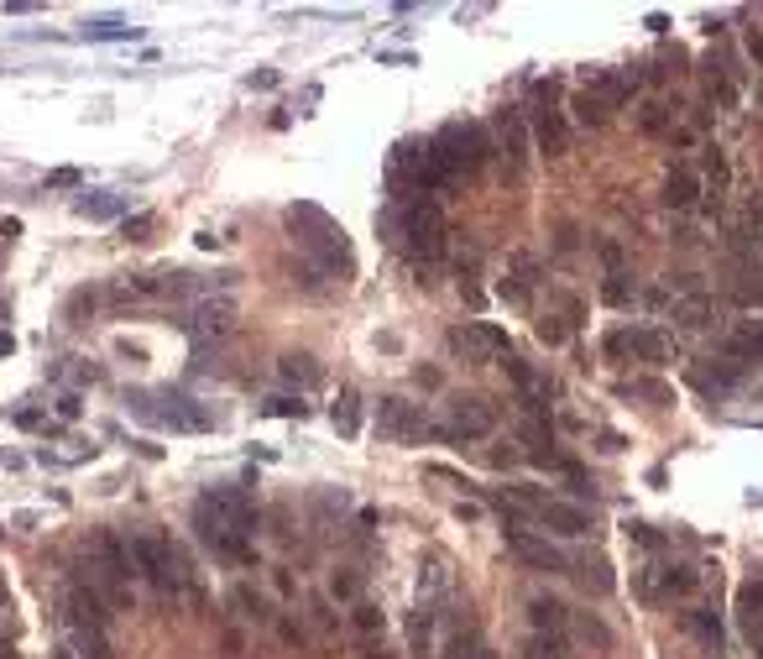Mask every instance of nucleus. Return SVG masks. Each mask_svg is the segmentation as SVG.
Listing matches in <instances>:
<instances>
[{"label": "nucleus", "mask_w": 763, "mask_h": 659, "mask_svg": "<svg viewBox=\"0 0 763 659\" xmlns=\"http://www.w3.org/2000/svg\"><path fill=\"white\" fill-rule=\"evenodd\" d=\"M194 529H199V539L210 544L215 555H225V560H236V565H251V560H257V550L246 544V534L257 529V503H251L246 492H236V487L204 492L199 508H194Z\"/></svg>", "instance_id": "1"}, {"label": "nucleus", "mask_w": 763, "mask_h": 659, "mask_svg": "<svg viewBox=\"0 0 763 659\" xmlns=\"http://www.w3.org/2000/svg\"><path fill=\"white\" fill-rule=\"evenodd\" d=\"M288 231L319 262V272H330V278H351V267H356L351 241L340 236V225L319 210V204H288Z\"/></svg>", "instance_id": "2"}, {"label": "nucleus", "mask_w": 763, "mask_h": 659, "mask_svg": "<svg viewBox=\"0 0 763 659\" xmlns=\"http://www.w3.org/2000/svg\"><path fill=\"white\" fill-rule=\"evenodd\" d=\"M392 231H398L403 252L413 262H439L450 246V231H445V215H439L434 199H408L392 210Z\"/></svg>", "instance_id": "3"}, {"label": "nucleus", "mask_w": 763, "mask_h": 659, "mask_svg": "<svg viewBox=\"0 0 763 659\" xmlns=\"http://www.w3.org/2000/svg\"><path fill=\"white\" fill-rule=\"evenodd\" d=\"M434 152L445 157V168L460 178V173H481L492 163V131L487 126H476V121H450L445 131L434 136Z\"/></svg>", "instance_id": "4"}, {"label": "nucleus", "mask_w": 763, "mask_h": 659, "mask_svg": "<svg viewBox=\"0 0 763 659\" xmlns=\"http://www.w3.org/2000/svg\"><path fill=\"white\" fill-rule=\"evenodd\" d=\"M492 429H497V408L487 398H450V414H445V424H434V435L471 445V440H487Z\"/></svg>", "instance_id": "5"}, {"label": "nucleus", "mask_w": 763, "mask_h": 659, "mask_svg": "<svg viewBox=\"0 0 763 659\" xmlns=\"http://www.w3.org/2000/svg\"><path fill=\"white\" fill-rule=\"evenodd\" d=\"M89 555H95V581L105 586L110 602H126L131 597V560H126V539L115 534H100L95 544H89Z\"/></svg>", "instance_id": "6"}, {"label": "nucleus", "mask_w": 763, "mask_h": 659, "mask_svg": "<svg viewBox=\"0 0 763 659\" xmlns=\"http://www.w3.org/2000/svg\"><path fill=\"white\" fill-rule=\"evenodd\" d=\"M142 403V419L152 424H168V429H189V435H199V429H210V414L204 408H194V398L183 393H157V398H131V408Z\"/></svg>", "instance_id": "7"}, {"label": "nucleus", "mask_w": 763, "mask_h": 659, "mask_svg": "<svg viewBox=\"0 0 763 659\" xmlns=\"http://www.w3.org/2000/svg\"><path fill=\"white\" fill-rule=\"evenodd\" d=\"M450 346L471 361H507L513 356V335L502 325H487V320H471L466 330H450Z\"/></svg>", "instance_id": "8"}, {"label": "nucleus", "mask_w": 763, "mask_h": 659, "mask_svg": "<svg viewBox=\"0 0 763 659\" xmlns=\"http://www.w3.org/2000/svg\"><path fill=\"white\" fill-rule=\"evenodd\" d=\"M549 95H554V84L544 79L539 84V110H528V126H534V142H539L544 157H565L570 152V131H565V116L549 105Z\"/></svg>", "instance_id": "9"}, {"label": "nucleus", "mask_w": 763, "mask_h": 659, "mask_svg": "<svg viewBox=\"0 0 763 659\" xmlns=\"http://www.w3.org/2000/svg\"><path fill=\"white\" fill-rule=\"evenodd\" d=\"M507 550H513L528 571H570V560H565V550L554 539H544V534H528V529H507Z\"/></svg>", "instance_id": "10"}, {"label": "nucleus", "mask_w": 763, "mask_h": 659, "mask_svg": "<svg viewBox=\"0 0 763 659\" xmlns=\"http://www.w3.org/2000/svg\"><path fill=\"white\" fill-rule=\"evenodd\" d=\"M377 429L387 440H424V435H434V424L419 414V403H408V398H382Z\"/></svg>", "instance_id": "11"}, {"label": "nucleus", "mask_w": 763, "mask_h": 659, "mask_svg": "<svg viewBox=\"0 0 763 659\" xmlns=\"http://www.w3.org/2000/svg\"><path fill=\"white\" fill-rule=\"evenodd\" d=\"M701 576L690 571V565H649V571H638V586L633 592L643 602H659V597H680V592H696Z\"/></svg>", "instance_id": "12"}, {"label": "nucleus", "mask_w": 763, "mask_h": 659, "mask_svg": "<svg viewBox=\"0 0 763 659\" xmlns=\"http://www.w3.org/2000/svg\"><path fill=\"white\" fill-rule=\"evenodd\" d=\"M539 257L534 252H513V267H507V283L497 288L502 293V299L507 304H528V299H534V288H539Z\"/></svg>", "instance_id": "13"}, {"label": "nucleus", "mask_w": 763, "mask_h": 659, "mask_svg": "<svg viewBox=\"0 0 763 659\" xmlns=\"http://www.w3.org/2000/svg\"><path fill=\"white\" fill-rule=\"evenodd\" d=\"M701 194H706V184H701V173L696 168H669L664 173V204H669V210H696V204H701Z\"/></svg>", "instance_id": "14"}, {"label": "nucleus", "mask_w": 763, "mask_h": 659, "mask_svg": "<svg viewBox=\"0 0 763 659\" xmlns=\"http://www.w3.org/2000/svg\"><path fill=\"white\" fill-rule=\"evenodd\" d=\"M544 529H554V534H570V539H581V534H591V513L586 508H575V503H560V497H549V503L534 513Z\"/></svg>", "instance_id": "15"}, {"label": "nucleus", "mask_w": 763, "mask_h": 659, "mask_svg": "<svg viewBox=\"0 0 763 659\" xmlns=\"http://www.w3.org/2000/svg\"><path fill=\"white\" fill-rule=\"evenodd\" d=\"M63 623H89V628H105L110 612H105V597L95 586H68V602H63Z\"/></svg>", "instance_id": "16"}, {"label": "nucleus", "mask_w": 763, "mask_h": 659, "mask_svg": "<svg viewBox=\"0 0 763 659\" xmlns=\"http://www.w3.org/2000/svg\"><path fill=\"white\" fill-rule=\"evenodd\" d=\"M497 136H502V157L513 163V173H523V163H528V116L523 110H502Z\"/></svg>", "instance_id": "17"}, {"label": "nucleus", "mask_w": 763, "mask_h": 659, "mask_svg": "<svg viewBox=\"0 0 763 659\" xmlns=\"http://www.w3.org/2000/svg\"><path fill=\"white\" fill-rule=\"evenodd\" d=\"M199 340H210V335H225L230 325H236V309H230V299H199L194 304V320H183Z\"/></svg>", "instance_id": "18"}, {"label": "nucleus", "mask_w": 763, "mask_h": 659, "mask_svg": "<svg viewBox=\"0 0 763 659\" xmlns=\"http://www.w3.org/2000/svg\"><path fill=\"white\" fill-rule=\"evenodd\" d=\"M711 314H716V304H711V293H685V299H675L669 304V320H675L680 330H706L711 325Z\"/></svg>", "instance_id": "19"}, {"label": "nucleus", "mask_w": 763, "mask_h": 659, "mask_svg": "<svg viewBox=\"0 0 763 659\" xmlns=\"http://www.w3.org/2000/svg\"><path fill=\"white\" fill-rule=\"evenodd\" d=\"M528 623H534V633H565V623H570V607L560 602V597H528Z\"/></svg>", "instance_id": "20"}, {"label": "nucleus", "mask_w": 763, "mask_h": 659, "mask_svg": "<svg viewBox=\"0 0 763 659\" xmlns=\"http://www.w3.org/2000/svg\"><path fill=\"white\" fill-rule=\"evenodd\" d=\"M570 628H575V639H581L586 649H596V654H612L617 649V633L596 618V612H570Z\"/></svg>", "instance_id": "21"}, {"label": "nucleus", "mask_w": 763, "mask_h": 659, "mask_svg": "<svg viewBox=\"0 0 763 659\" xmlns=\"http://www.w3.org/2000/svg\"><path fill=\"white\" fill-rule=\"evenodd\" d=\"M737 618H743L748 639L763 644V581H743V592H737Z\"/></svg>", "instance_id": "22"}, {"label": "nucleus", "mask_w": 763, "mask_h": 659, "mask_svg": "<svg viewBox=\"0 0 763 659\" xmlns=\"http://www.w3.org/2000/svg\"><path fill=\"white\" fill-rule=\"evenodd\" d=\"M685 633H690V639H701L706 654H722V644H727V633H722V612H711V607L690 612V618H685Z\"/></svg>", "instance_id": "23"}, {"label": "nucleus", "mask_w": 763, "mask_h": 659, "mask_svg": "<svg viewBox=\"0 0 763 659\" xmlns=\"http://www.w3.org/2000/svg\"><path fill=\"white\" fill-rule=\"evenodd\" d=\"M722 346H727V356H737V361H763V325H758V320L732 325Z\"/></svg>", "instance_id": "24"}, {"label": "nucleus", "mask_w": 763, "mask_h": 659, "mask_svg": "<svg viewBox=\"0 0 763 659\" xmlns=\"http://www.w3.org/2000/svg\"><path fill=\"white\" fill-rule=\"evenodd\" d=\"M68 649H74L79 659H115L105 628H89V623H68Z\"/></svg>", "instance_id": "25"}, {"label": "nucleus", "mask_w": 763, "mask_h": 659, "mask_svg": "<svg viewBox=\"0 0 763 659\" xmlns=\"http://www.w3.org/2000/svg\"><path fill=\"white\" fill-rule=\"evenodd\" d=\"M743 372H748V361L727 356V361H711V367H696L690 382H696V388H732V382H743Z\"/></svg>", "instance_id": "26"}, {"label": "nucleus", "mask_w": 763, "mask_h": 659, "mask_svg": "<svg viewBox=\"0 0 763 659\" xmlns=\"http://www.w3.org/2000/svg\"><path fill=\"white\" fill-rule=\"evenodd\" d=\"M277 377L293 382V388H314V382H319V361L309 351H288L283 361H277Z\"/></svg>", "instance_id": "27"}, {"label": "nucleus", "mask_w": 763, "mask_h": 659, "mask_svg": "<svg viewBox=\"0 0 763 659\" xmlns=\"http://www.w3.org/2000/svg\"><path fill=\"white\" fill-rule=\"evenodd\" d=\"M575 121H581V126H607L612 121V105L586 84V89H575Z\"/></svg>", "instance_id": "28"}, {"label": "nucleus", "mask_w": 763, "mask_h": 659, "mask_svg": "<svg viewBox=\"0 0 763 659\" xmlns=\"http://www.w3.org/2000/svg\"><path fill=\"white\" fill-rule=\"evenodd\" d=\"M633 356L638 361H654V367H659V361L675 356V346H669L664 330H633Z\"/></svg>", "instance_id": "29"}, {"label": "nucleus", "mask_w": 763, "mask_h": 659, "mask_svg": "<svg viewBox=\"0 0 763 659\" xmlns=\"http://www.w3.org/2000/svg\"><path fill=\"white\" fill-rule=\"evenodd\" d=\"M727 299L743 309H763V272H743L737 283H727Z\"/></svg>", "instance_id": "30"}, {"label": "nucleus", "mask_w": 763, "mask_h": 659, "mask_svg": "<svg viewBox=\"0 0 763 659\" xmlns=\"http://www.w3.org/2000/svg\"><path fill=\"white\" fill-rule=\"evenodd\" d=\"M701 152H706V194H711V199H722L727 184H732V168H727V157L716 152V147H701Z\"/></svg>", "instance_id": "31"}, {"label": "nucleus", "mask_w": 763, "mask_h": 659, "mask_svg": "<svg viewBox=\"0 0 763 659\" xmlns=\"http://www.w3.org/2000/svg\"><path fill=\"white\" fill-rule=\"evenodd\" d=\"M335 429H340L345 440H351L356 429H361V398H356V388H345V393L335 398Z\"/></svg>", "instance_id": "32"}, {"label": "nucleus", "mask_w": 763, "mask_h": 659, "mask_svg": "<svg viewBox=\"0 0 763 659\" xmlns=\"http://www.w3.org/2000/svg\"><path fill=\"white\" fill-rule=\"evenodd\" d=\"M581 581L591 586V592H596V597H607V592H612V586H617V576H612V565H607V560H601V555H586V560H581Z\"/></svg>", "instance_id": "33"}, {"label": "nucleus", "mask_w": 763, "mask_h": 659, "mask_svg": "<svg viewBox=\"0 0 763 659\" xmlns=\"http://www.w3.org/2000/svg\"><path fill=\"white\" fill-rule=\"evenodd\" d=\"M79 215H89V220H115L126 210V199H115V194H84L79 204H74Z\"/></svg>", "instance_id": "34"}, {"label": "nucleus", "mask_w": 763, "mask_h": 659, "mask_svg": "<svg viewBox=\"0 0 763 659\" xmlns=\"http://www.w3.org/2000/svg\"><path fill=\"white\" fill-rule=\"evenodd\" d=\"M403 633H408V649H429V639H434V612L429 607H419V612H408V623H403Z\"/></svg>", "instance_id": "35"}, {"label": "nucleus", "mask_w": 763, "mask_h": 659, "mask_svg": "<svg viewBox=\"0 0 763 659\" xmlns=\"http://www.w3.org/2000/svg\"><path fill=\"white\" fill-rule=\"evenodd\" d=\"M523 659H565V633H528Z\"/></svg>", "instance_id": "36"}, {"label": "nucleus", "mask_w": 763, "mask_h": 659, "mask_svg": "<svg viewBox=\"0 0 763 659\" xmlns=\"http://www.w3.org/2000/svg\"><path fill=\"white\" fill-rule=\"evenodd\" d=\"M230 602H236L251 623H272V618H277V612H272V602H267V597H257L251 586H236V597H230Z\"/></svg>", "instance_id": "37"}, {"label": "nucleus", "mask_w": 763, "mask_h": 659, "mask_svg": "<svg viewBox=\"0 0 763 659\" xmlns=\"http://www.w3.org/2000/svg\"><path fill=\"white\" fill-rule=\"evenodd\" d=\"M601 304H607V309L633 304V283H628V272H607V283H601Z\"/></svg>", "instance_id": "38"}, {"label": "nucleus", "mask_w": 763, "mask_h": 659, "mask_svg": "<svg viewBox=\"0 0 763 659\" xmlns=\"http://www.w3.org/2000/svg\"><path fill=\"white\" fill-rule=\"evenodd\" d=\"M262 414H267V419H309V403L277 393V398H262Z\"/></svg>", "instance_id": "39"}, {"label": "nucleus", "mask_w": 763, "mask_h": 659, "mask_svg": "<svg viewBox=\"0 0 763 659\" xmlns=\"http://www.w3.org/2000/svg\"><path fill=\"white\" fill-rule=\"evenodd\" d=\"M575 330V320H565V314H539V340L544 346H565Z\"/></svg>", "instance_id": "40"}, {"label": "nucleus", "mask_w": 763, "mask_h": 659, "mask_svg": "<svg viewBox=\"0 0 763 659\" xmlns=\"http://www.w3.org/2000/svg\"><path fill=\"white\" fill-rule=\"evenodd\" d=\"M100 299H105V293H100V288H79V293H74V299H68V304H63V320H68V325H79V320H84V314H89V309H95Z\"/></svg>", "instance_id": "41"}, {"label": "nucleus", "mask_w": 763, "mask_h": 659, "mask_svg": "<svg viewBox=\"0 0 763 659\" xmlns=\"http://www.w3.org/2000/svg\"><path fill=\"white\" fill-rule=\"evenodd\" d=\"M638 131H649V136L669 131V110H664L659 100H643V105H638Z\"/></svg>", "instance_id": "42"}, {"label": "nucleus", "mask_w": 763, "mask_h": 659, "mask_svg": "<svg viewBox=\"0 0 763 659\" xmlns=\"http://www.w3.org/2000/svg\"><path fill=\"white\" fill-rule=\"evenodd\" d=\"M84 37L89 42H126V37H136V27H126V21H89V27H84Z\"/></svg>", "instance_id": "43"}, {"label": "nucleus", "mask_w": 763, "mask_h": 659, "mask_svg": "<svg viewBox=\"0 0 763 659\" xmlns=\"http://www.w3.org/2000/svg\"><path fill=\"white\" fill-rule=\"evenodd\" d=\"M330 597L335 602H361V576L356 571H335L330 576Z\"/></svg>", "instance_id": "44"}, {"label": "nucleus", "mask_w": 763, "mask_h": 659, "mask_svg": "<svg viewBox=\"0 0 763 659\" xmlns=\"http://www.w3.org/2000/svg\"><path fill=\"white\" fill-rule=\"evenodd\" d=\"M737 225H743V231H753L758 241H763V189L743 204V215H737Z\"/></svg>", "instance_id": "45"}, {"label": "nucleus", "mask_w": 763, "mask_h": 659, "mask_svg": "<svg viewBox=\"0 0 763 659\" xmlns=\"http://www.w3.org/2000/svg\"><path fill=\"white\" fill-rule=\"evenodd\" d=\"M601 351H607V361H628L633 356V330H612L601 340Z\"/></svg>", "instance_id": "46"}, {"label": "nucleus", "mask_w": 763, "mask_h": 659, "mask_svg": "<svg viewBox=\"0 0 763 659\" xmlns=\"http://www.w3.org/2000/svg\"><path fill=\"white\" fill-rule=\"evenodd\" d=\"M502 367H507V377H513V382H518V388H523V393H528V388H534V382H539V372H534V367H528V361H523L518 351H513V356H507V361H502Z\"/></svg>", "instance_id": "47"}, {"label": "nucleus", "mask_w": 763, "mask_h": 659, "mask_svg": "<svg viewBox=\"0 0 763 659\" xmlns=\"http://www.w3.org/2000/svg\"><path fill=\"white\" fill-rule=\"evenodd\" d=\"M628 539H633V544H643V550H654V555L664 550V534H659L654 524H638V518L628 524Z\"/></svg>", "instance_id": "48"}, {"label": "nucleus", "mask_w": 763, "mask_h": 659, "mask_svg": "<svg viewBox=\"0 0 763 659\" xmlns=\"http://www.w3.org/2000/svg\"><path fill=\"white\" fill-rule=\"evenodd\" d=\"M450 659H497L487 644H481V639H471V633H466V639H455V654Z\"/></svg>", "instance_id": "49"}, {"label": "nucleus", "mask_w": 763, "mask_h": 659, "mask_svg": "<svg viewBox=\"0 0 763 659\" xmlns=\"http://www.w3.org/2000/svg\"><path fill=\"white\" fill-rule=\"evenodd\" d=\"M633 393H638V398H654L659 408H664L669 398H675V393H669V388H664V382H654V377H643V382H633Z\"/></svg>", "instance_id": "50"}, {"label": "nucleus", "mask_w": 763, "mask_h": 659, "mask_svg": "<svg viewBox=\"0 0 763 659\" xmlns=\"http://www.w3.org/2000/svg\"><path fill=\"white\" fill-rule=\"evenodd\" d=\"M419 586H424V592H445V565H439V560H424Z\"/></svg>", "instance_id": "51"}, {"label": "nucleus", "mask_w": 763, "mask_h": 659, "mask_svg": "<svg viewBox=\"0 0 763 659\" xmlns=\"http://www.w3.org/2000/svg\"><path fill=\"white\" fill-rule=\"evenodd\" d=\"M706 89H711V100L722 105V110H732V105H737V89H732L727 79H716V74H711V84H706Z\"/></svg>", "instance_id": "52"}, {"label": "nucleus", "mask_w": 763, "mask_h": 659, "mask_svg": "<svg viewBox=\"0 0 763 659\" xmlns=\"http://www.w3.org/2000/svg\"><path fill=\"white\" fill-rule=\"evenodd\" d=\"M356 628H366V633L382 628V612H377L372 602H356Z\"/></svg>", "instance_id": "53"}, {"label": "nucleus", "mask_w": 763, "mask_h": 659, "mask_svg": "<svg viewBox=\"0 0 763 659\" xmlns=\"http://www.w3.org/2000/svg\"><path fill=\"white\" fill-rule=\"evenodd\" d=\"M601 262H607V272H622V246L617 241H601Z\"/></svg>", "instance_id": "54"}, {"label": "nucleus", "mask_w": 763, "mask_h": 659, "mask_svg": "<svg viewBox=\"0 0 763 659\" xmlns=\"http://www.w3.org/2000/svg\"><path fill=\"white\" fill-rule=\"evenodd\" d=\"M152 225H157V220H152V215H131V220H126V225H121V231H126V236H131V241H136V236H142V231H152Z\"/></svg>", "instance_id": "55"}, {"label": "nucleus", "mask_w": 763, "mask_h": 659, "mask_svg": "<svg viewBox=\"0 0 763 659\" xmlns=\"http://www.w3.org/2000/svg\"><path fill=\"white\" fill-rule=\"evenodd\" d=\"M675 241L696 246V241H701V231H696V225H690V220H675Z\"/></svg>", "instance_id": "56"}, {"label": "nucleus", "mask_w": 763, "mask_h": 659, "mask_svg": "<svg viewBox=\"0 0 763 659\" xmlns=\"http://www.w3.org/2000/svg\"><path fill=\"white\" fill-rule=\"evenodd\" d=\"M48 184H58V189H74V184H79V173H74V168H63V173H53V178H48Z\"/></svg>", "instance_id": "57"}, {"label": "nucleus", "mask_w": 763, "mask_h": 659, "mask_svg": "<svg viewBox=\"0 0 763 659\" xmlns=\"http://www.w3.org/2000/svg\"><path fill=\"white\" fill-rule=\"evenodd\" d=\"M272 581H277V592H283V597H293V571H283V565H277Z\"/></svg>", "instance_id": "58"}, {"label": "nucleus", "mask_w": 763, "mask_h": 659, "mask_svg": "<svg viewBox=\"0 0 763 659\" xmlns=\"http://www.w3.org/2000/svg\"><path fill=\"white\" fill-rule=\"evenodd\" d=\"M748 53H753V63L763 68V32H748Z\"/></svg>", "instance_id": "59"}, {"label": "nucleus", "mask_w": 763, "mask_h": 659, "mask_svg": "<svg viewBox=\"0 0 763 659\" xmlns=\"http://www.w3.org/2000/svg\"><path fill=\"white\" fill-rule=\"evenodd\" d=\"M11 607V586H6V576H0V612Z\"/></svg>", "instance_id": "60"}, {"label": "nucleus", "mask_w": 763, "mask_h": 659, "mask_svg": "<svg viewBox=\"0 0 763 659\" xmlns=\"http://www.w3.org/2000/svg\"><path fill=\"white\" fill-rule=\"evenodd\" d=\"M0 659H16V644L11 639H0Z\"/></svg>", "instance_id": "61"}, {"label": "nucleus", "mask_w": 763, "mask_h": 659, "mask_svg": "<svg viewBox=\"0 0 763 659\" xmlns=\"http://www.w3.org/2000/svg\"><path fill=\"white\" fill-rule=\"evenodd\" d=\"M11 351H16V340H11V335H0V356H11Z\"/></svg>", "instance_id": "62"}, {"label": "nucleus", "mask_w": 763, "mask_h": 659, "mask_svg": "<svg viewBox=\"0 0 763 659\" xmlns=\"http://www.w3.org/2000/svg\"><path fill=\"white\" fill-rule=\"evenodd\" d=\"M53 659H74V649H68V644H58V649H53Z\"/></svg>", "instance_id": "63"}]
</instances>
